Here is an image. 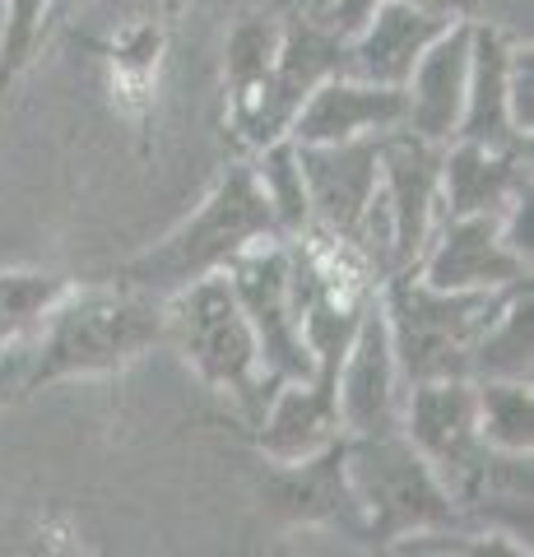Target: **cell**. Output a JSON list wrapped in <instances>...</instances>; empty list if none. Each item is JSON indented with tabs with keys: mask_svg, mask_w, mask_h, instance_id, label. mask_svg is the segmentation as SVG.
Returning a JSON list of instances; mask_svg holds the SVG:
<instances>
[{
	"mask_svg": "<svg viewBox=\"0 0 534 557\" xmlns=\"http://www.w3.org/2000/svg\"><path fill=\"white\" fill-rule=\"evenodd\" d=\"M372 10H376V0H325V10L316 14V20L331 33H339V38H349V33L363 28V20Z\"/></svg>",
	"mask_w": 534,
	"mask_h": 557,
	"instance_id": "4316f807",
	"label": "cell"
},
{
	"mask_svg": "<svg viewBox=\"0 0 534 557\" xmlns=\"http://www.w3.org/2000/svg\"><path fill=\"white\" fill-rule=\"evenodd\" d=\"M51 5L57 0H0V112H5L10 89L38 57Z\"/></svg>",
	"mask_w": 534,
	"mask_h": 557,
	"instance_id": "d4e9b609",
	"label": "cell"
},
{
	"mask_svg": "<svg viewBox=\"0 0 534 557\" xmlns=\"http://www.w3.org/2000/svg\"><path fill=\"white\" fill-rule=\"evenodd\" d=\"M525 284V278H521ZM511 288H479V293H451L423 284L419 270H390L382 284V311L395 348L400 381H446L470 376V348L488 330V321L502 311Z\"/></svg>",
	"mask_w": 534,
	"mask_h": 557,
	"instance_id": "5b68a950",
	"label": "cell"
},
{
	"mask_svg": "<svg viewBox=\"0 0 534 557\" xmlns=\"http://www.w3.org/2000/svg\"><path fill=\"white\" fill-rule=\"evenodd\" d=\"M71 293L65 274L47 270H0V348L24 344L38 335L47 311Z\"/></svg>",
	"mask_w": 534,
	"mask_h": 557,
	"instance_id": "603a6c76",
	"label": "cell"
},
{
	"mask_svg": "<svg viewBox=\"0 0 534 557\" xmlns=\"http://www.w3.org/2000/svg\"><path fill=\"white\" fill-rule=\"evenodd\" d=\"M344 465L363 511L358 544L390 548L405 539H451L464 530L456 497L446 493L437 469L405 442V432H376V437H344Z\"/></svg>",
	"mask_w": 534,
	"mask_h": 557,
	"instance_id": "3957f363",
	"label": "cell"
},
{
	"mask_svg": "<svg viewBox=\"0 0 534 557\" xmlns=\"http://www.w3.org/2000/svg\"><path fill=\"white\" fill-rule=\"evenodd\" d=\"M446 24H456V20H437V14L413 10V5H405V0H376V10L363 20V28L349 33V47H344V75L405 89L409 70L419 65L427 42H433Z\"/></svg>",
	"mask_w": 534,
	"mask_h": 557,
	"instance_id": "ac0fdd59",
	"label": "cell"
},
{
	"mask_svg": "<svg viewBox=\"0 0 534 557\" xmlns=\"http://www.w3.org/2000/svg\"><path fill=\"white\" fill-rule=\"evenodd\" d=\"M530 102H534V51H530V42H521L516 47V61H511V116L525 135L534 131Z\"/></svg>",
	"mask_w": 534,
	"mask_h": 557,
	"instance_id": "484cf974",
	"label": "cell"
},
{
	"mask_svg": "<svg viewBox=\"0 0 534 557\" xmlns=\"http://www.w3.org/2000/svg\"><path fill=\"white\" fill-rule=\"evenodd\" d=\"M470 24L474 20L446 24L405 79V126L433 145H451L460 126L464 79H470Z\"/></svg>",
	"mask_w": 534,
	"mask_h": 557,
	"instance_id": "e0dca14e",
	"label": "cell"
},
{
	"mask_svg": "<svg viewBox=\"0 0 534 557\" xmlns=\"http://www.w3.org/2000/svg\"><path fill=\"white\" fill-rule=\"evenodd\" d=\"M270 237H284L274 223L270 205L261 196L251 163H233L214 190L196 205L191 219H182L163 242H153L149 251H140L126 265H116L112 284L135 288L145 298H172L196 278L223 274L243 251L261 247Z\"/></svg>",
	"mask_w": 534,
	"mask_h": 557,
	"instance_id": "6da1fadb",
	"label": "cell"
},
{
	"mask_svg": "<svg viewBox=\"0 0 534 557\" xmlns=\"http://www.w3.org/2000/svg\"><path fill=\"white\" fill-rule=\"evenodd\" d=\"M413 270L433 288L479 293V288H507L530 278V260H521L502 242L497 214H460V219H442V228L427 237Z\"/></svg>",
	"mask_w": 534,
	"mask_h": 557,
	"instance_id": "7c38bea8",
	"label": "cell"
},
{
	"mask_svg": "<svg viewBox=\"0 0 534 557\" xmlns=\"http://www.w3.org/2000/svg\"><path fill=\"white\" fill-rule=\"evenodd\" d=\"M163 344L177 348L182 362L214 395H228L247 413V423L261 418L265 399L280 386L261 368V344H256V330L228 274L196 278L182 293L163 298Z\"/></svg>",
	"mask_w": 534,
	"mask_h": 557,
	"instance_id": "277c9868",
	"label": "cell"
},
{
	"mask_svg": "<svg viewBox=\"0 0 534 557\" xmlns=\"http://www.w3.org/2000/svg\"><path fill=\"white\" fill-rule=\"evenodd\" d=\"M284 20L274 14H247L237 20L223 47V75H228V116L233 131L256 149L261 145V112H265V89H270V70L280 57Z\"/></svg>",
	"mask_w": 534,
	"mask_h": 557,
	"instance_id": "ffe728a7",
	"label": "cell"
},
{
	"mask_svg": "<svg viewBox=\"0 0 534 557\" xmlns=\"http://www.w3.org/2000/svg\"><path fill=\"white\" fill-rule=\"evenodd\" d=\"M400 432L419 456L437 469L446 493L470 469V460L484 450L479 442V413H474V381L446 376V381H413L405 386Z\"/></svg>",
	"mask_w": 534,
	"mask_h": 557,
	"instance_id": "8fae6325",
	"label": "cell"
},
{
	"mask_svg": "<svg viewBox=\"0 0 534 557\" xmlns=\"http://www.w3.org/2000/svg\"><path fill=\"white\" fill-rule=\"evenodd\" d=\"M335 399H339V428L344 437H376V432H400V405H405V381L395 368V348L386 330L382 298H368L358 317L349 348L335 372Z\"/></svg>",
	"mask_w": 534,
	"mask_h": 557,
	"instance_id": "30bf717a",
	"label": "cell"
},
{
	"mask_svg": "<svg viewBox=\"0 0 534 557\" xmlns=\"http://www.w3.org/2000/svg\"><path fill=\"white\" fill-rule=\"evenodd\" d=\"M298 163L312 200V233L368 256L372 219L382 214V135L344 145H298Z\"/></svg>",
	"mask_w": 534,
	"mask_h": 557,
	"instance_id": "52a82bcc",
	"label": "cell"
},
{
	"mask_svg": "<svg viewBox=\"0 0 534 557\" xmlns=\"http://www.w3.org/2000/svg\"><path fill=\"white\" fill-rule=\"evenodd\" d=\"M344 47H349V38L331 33L316 14H293V20H284L280 57H274L265 112H261V145L288 135L293 112L302 108V98L312 94L316 84H325L331 75H344Z\"/></svg>",
	"mask_w": 534,
	"mask_h": 557,
	"instance_id": "2e32d148",
	"label": "cell"
},
{
	"mask_svg": "<svg viewBox=\"0 0 534 557\" xmlns=\"http://www.w3.org/2000/svg\"><path fill=\"white\" fill-rule=\"evenodd\" d=\"M163 344V302L122 284L75 288L33 335L24 395L75 376H112Z\"/></svg>",
	"mask_w": 534,
	"mask_h": 557,
	"instance_id": "7a4b0ae2",
	"label": "cell"
},
{
	"mask_svg": "<svg viewBox=\"0 0 534 557\" xmlns=\"http://www.w3.org/2000/svg\"><path fill=\"white\" fill-rule=\"evenodd\" d=\"M442 149L433 139L395 126L382 135V214H386V274L419 265L442 205Z\"/></svg>",
	"mask_w": 534,
	"mask_h": 557,
	"instance_id": "ba28073f",
	"label": "cell"
},
{
	"mask_svg": "<svg viewBox=\"0 0 534 557\" xmlns=\"http://www.w3.org/2000/svg\"><path fill=\"white\" fill-rule=\"evenodd\" d=\"M479 442L493 450H534V391L530 381H474Z\"/></svg>",
	"mask_w": 534,
	"mask_h": 557,
	"instance_id": "cb8c5ba5",
	"label": "cell"
},
{
	"mask_svg": "<svg viewBox=\"0 0 534 557\" xmlns=\"http://www.w3.org/2000/svg\"><path fill=\"white\" fill-rule=\"evenodd\" d=\"M223 274H228L237 302H243L247 321L256 330L265 376H274V381L312 376L316 358H312V348H307L298 298H293V242L270 237L261 247L243 251Z\"/></svg>",
	"mask_w": 534,
	"mask_h": 557,
	"instance_id": "8992f818",
	"label": "cell"
},
{
	"mask_svg": "<svg viewBox=\"0 0 534 557\" xmlns=\"http://www.w3.org/2000/svg\"><path fill=\"white\" fill-rule=\"evenodd\" d=\"M413 10H427L437 20H474L479 14V0H405Z\"/></svg>",
	"mask_w": 534,
	"mask_h": 557,
	"instance_id": "83f0119b",
	"label": "cell"
},
{
	"mask_svg": "<svg viewBox=\"0 0 534 557\" xmlns=\"http://www.w3.org/2000/svg\"><path fill=\"white\" fill-rule=\"evenodd\" d=\"M395 126H405V89L331 75L293 112L288 139L293 145H344V139L386 135Z\"/></svg>",
	"mask_w": 534,
	"mask_h": 557,
	"instance_id": "9a60e30c",
	"label": "cell"
},
{
	"mask_svg": "<svg viewBox=\"0 0 534 557\" xmlns=\"http://www.w3.org/2000/svg\"><path fill=\"white\" fill-rule=\"evenodd\" d=\"M261 159L251 163L256 182H261V196L270 205L274 223L280 233L293 242V237H307L312 233V200H307V182H302V163H298V145L288 135L270 139V145L256 149Z\"/></svg>",
	"mask_w": 534,
	"mask_h": 557,
	"instance_id": "7402d4cb",
	"label": "cell"
},
{
	"mask_svg": "<svg viewBox=\"0 0 534 557\" xmlns=\"http://www.w3.org/2000/svg\"><path fill=\"white\" fill-rule=\"evenodd\" d=\"M534 284L511 288V298L502 311L488 321V330L474 339L470 348V381H530V362H534Z\"/></svg>",
	"mask_w": 534,
	"mask_h": 557,
	"instance_id": "44dd1931",
	"label": "cell"
},
{
	"mask_svg": "<svg viewBox=\"0 0 534 557\" xmlns=\"http://www.w3.org/2000/svg\"><path fill=\"white\" fill-rule=\"evenodd\" d=\"M521 38H511L507 28L488 20L470 24V79H464V108L456 139L488 149H530V135L516 126L511 116V61Z\"/></svg>",
	"mask_w": 534,
	"mask_h": 557,
	"instance_id": "4fadbf2b",
	"label": "cell"
},
{
	"mask_svg": "<svg viewBox=\"0 0 534 557\" xmlns=\"http://www.w3.org/2000/svg\"><path fill=\"white\" fill-rule=\"evenodd\" d=\"M530 186V149H488L451 139L442 149V214H502Z\"/></svg>",
	"mask_w": 534,
	"mask_h": 557,
	"instance_id": "d6986e66",
	"label": "cell"
},
{
	"mask_svg": "<svg viewBox=\"0 0 534 557\" xmlns=\"http://www.w3.org/2000/svg\"><path fill=\"white\" fill-rule=\"evenodd\" d=\"M256 497L284 525L339 530L344 539H363V511H358L349 465H344V437L302 460H270L261 483H256Z\"/></svg>",
	"mask_w": 534,
	"mask_h": 557,
	"instance_id": "9c48e42d",
	"label": "cell"
},
{
	"mask_svg": "<svg viewBox=\"0 0 534 557\" xmlns=\"http://www.w3.org/2000/svg\"><path fill=\"white\" fill-rule=\"evenodd\" d=\"M335 372H339V362L325 358V362H316L312 376L280 381V386H274L261 418L251 423L256 450H261L265 460H302V456H312V450L331 446L335 437H344Z\"/></svg>",
	"mask_w": 534,
	"mask_h": 557,
	"instance_id": "5bb4252c",
	"label": "cell"
}]
</instances>
